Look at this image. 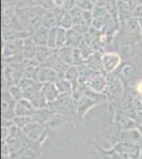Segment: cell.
I'll return each instance as SVG.
<instances>
[{"label": "cell", "mask_w": 142, "mask_h": 159, "mask_svg": "<svg viewBox=\"0 0 142 159\" xmlns=\"http://www.w3.org/2000/svg\"><path fill=\"white\" fill-rule=\"evenodd\" d=\"M22 29L32 34L43 24V17L47 10L42 6H25L15 7Z\"/></svg>", "instance_id": "obj_1"}, {"label": "cell", "mask_w": 142, "mask_h": 159, "mask_svg": "<svg viewBox=\"0 0 142 159\" xmlns=\"http://www.w3.org/2000/svg\"><path fill=\"white\" fill-rule=\"evenodd\" d=\"M115 38H119L120 46H134L142 42V34L140 22L138 19L131 18L121 21L120 29L116 34Z\"/></svg>", "instance_id": "obj_2"}, {"label": "cell", "mask_w": 142, "mask_h": 159, "mask_svg": "<svg viewBox=\"0 0 142 159\" xmlns=\"http://www.w3.org/2000/svg\"><path fill=\"white\" fill-rule=\"evenodd\" d=\"M22 40H12L4 42L2 48V61L3 64L21 63L25 60L22 54Z\"/></svg>", "instance_id": "obj_3"}, {"label": "cell", "mask_w": 142, "mask_h": 159, "mask_svg": "<svg viewBox=\"0 0 142 159\" xmlns=\"http://www.w3.org/2000/svg\"><path fill=\"white\" fill-rule=\"evenodd\" d=\"M107 78V87L105 90V97L106 100L109 102H116L121 100L124 92L123 88V81L119 78L116 72L106 73Z\"/></svg>", "instance_id": "obj_4"}, {"label": "cell", "mask_w": 142, "mask_h": 159, "mask_svg": "<svg viewBox=\"0 0 142 159\" xmlns=\"http://www.w3.org/2000/svg\"><path fill=\"white\" fill-rule=\"evenodd\" d=\"M49 108L58 114L65 115L76 109V102L72 94H59L58 98L50 105Z\"/></svg>", "instance_id": "obj_5"}, {"label": "cell", "mask_w": 142, "mask_h": 159, "mask_svg": "<svg viewBox=\"0 0 142 159\" xmlns=\"http://www.w3.org/2000/svg\"><path fill=\"white\" fill-rule=\"evenodd\" d=\"M16 100L7 89H3L1 94V117L3 120H13L15 117Z\"/></svg>", "instance_id": "obj_6"}, {"label": "cell", "mask_w": 142, "mask_h": 159, "mask_svg": "<svg viewBox=\"0 0 142 159\" xmlns=\"http://www.w3.org/2000/svg\"><path fill=\"white\" fill-rule=\"evenodd\" d=\"M22 130L27 135V137L34 142H42L47 135V127L44 124L34 121V120L30 122L25 127H24Z\"/></svg>", "instance_id": "obj_7"}, {"label": "cell", "mask_w": 142, "mask_h": 159, "mask_svg": "<svg viewBox=\"0 0 142 159\" xmlns=\"http://www.w3.org/2000/svg\"><path fill=\"white\" fill-rule=\"evenodd\" d=\"M89 92H90V89L87 87L84 93L76 101L77 114H79L81 117H83L84 115L91 108V107H94V105L100 103V100L95 99V97H94L92 94H90Z\"/></svg>", "instance_id": "obj_8"}, {"label": "cell", "mask_w": 142, "mask_h": 159, "mask_svg": "<svg viewBox=\"0 0 142 159\" xmlns=\"http://www.w3.org/2000/svg\"><path fill=\"white\" fill-rule=\"evenodd\" d=\"M102 64L105 73L115 72L121 65V56L117 52H103L102 54Z\"/></svg>", "instance_id": "obj_9"}, {"label": "cell", "mask_w": 142, "mask_h": 159, "mask_svg": "<svg viewBox=\"0 0 142 159\" xmlns=\"http://www.w3.org/2000/svg\"><path fill=\"white\" fill-rule=\"evenodd\" d=\"M21 87L22 91H24L25 99L31 100L36 93H38L43 88V83H40L39 81H36V80H31L24 78L18 84Z\"/></svg>", "instance_id": "obj_10"}, {"label": "cell", "mask_w": 142, "mask_h": 159, "mask_svg": "<svg viewBox=\"0 0 142 159\" xmlns=\"http://www.w3.org/2000/svg\"><path fill=\"white\" fill-rule=\"evenodd\" d=\"M140 147V144L125 141V142H119L118 144H116L113 147V150L120 154H124V155L128 156L131 159H139L141 153Z\"/></svg>", "instance_id": "obj_11"}, {"label": "cell", "mask_w": 142, "mask_h": 159, "mask_svg": "<svg viewBox=\"0 0 142 159\" xmlns=\"http://www.w3.org/2000/svg\"><path fill=\"white\" fill-rule=\"evenodd\" d=\"M64 75L54 68L47 65H42L38 71V81L40 83H55Z\"/></svg>", "instance_id": "obj_12"}, {"label": "cell", "mask_w": 142, "mask_h": 159, "mask_svg": "<svg viewBox=\"0 0 142 159\" xmlns=\"http://www.w3.org/2000/svg\"><path fill=\"white\" fill-rule=\"evenodd\" d=\"M64 13V10L59 7H54V9L47 10L43 17V25L48 29L54 27H59V21H61L62 15Z\"/></svg>", "instance_id": "obj_13"}, {"label": "cell", "mask_w": 142, "mask_h": 159, "mask_svg": "<svg viewBox=\"0 0 142 159\" xmlns=\"http://www.w3.org/2000/svg\"><path fill=\"white\" fill-rule=\"evenodd\" d=\"M91 91L95 93L104 94L107 87V78L106 73H97L89 80V82L86 85ZM105 96V94H104Z\"/></svg>", "instance_id": "obj_14"}, {"label": "cell", "mask_w": 142, "mask_h": 159, "mask_svg": "<svg viewBox=\"0 0 142 159\" xmlns=\"http://www.w3.org/2000/svg\"><path fill=\"white\" fill-rule=\"evenodd\" d=\"M119 75V78L122 80L124 83L131 82L136 76V66L131 61H125L121 64L120 67L115 71Z\"/></svg>", "instance_id": "obj_15"}, {"label": "cell", "mask_w": 142, "mask_h": 159, "mask_svg": "<svg viewBox=\"0 0 142 159\" xmlns=\"http://www.w3.org/2000/svg\"><path fill=\"white\" fill-rule=\"evenodd\" d=\"M36 108L32 102L28 99H21L16 102L15 106V116H25V117H33L35 114Z\"/></svg>", "instance_id": "obj_16"}, {"label": "cell", "mask_w": 142, "mask_h": 159, "mask_svg": "<svg viewBox=\"0 0 142 159\" xmlns=\"http://www.w3.org/2000/svg\"><path fill=\"white\" fill-rule=\"evenodd\" d=\"M57 52V48H50L48 46H37L35 54V61L40 65L48 63Z\"/></svg>", "instance_id": "obj_17"}, {"label": "cell", "mask_w": 142, "mask_h": 159, "mask_svg": "<svg viewBox=\"0 0 142 159\" xmlns=\"http://www.w3.org/2000/svg\"><path fill=\"white\" fill-rule=\"evenodd\" d=\"M31 33L22 29H2V40L4 42H12V40L25 39L29 37Z\"/></svg>", "instance_id": "obj_18"}, {"label": "cell", "mask_w": 142, "mask_h": 159, "mask_svg": "<svg viewBox=\"0 0 142 159\" xmlns=\"http://www.w3.org/2000/svg\"><path fill=\"white\" fill-rule=\"evenodd\" d=\"M119 141L120 142H134L137 144L142 145V135L139 132V129H126V130H121L119 134Z\"/></svg>", "instance_id": "obj_19"}, {"label": "cell", "mask_w": 142, "mask_h": 159, "mask_svg": "<svg viewBox=\"0 0 142 159\" xmlns=\"http://www.w3.org/2000/svg\"><path fill=\"white\" fill-rule=\"evenodd\" d=\"M116 125L121 130H126V129H136L138 123L134 118H131L128 115L124 114V112H120L117 117H116Z\"/></svg>", "instance_id": "obj_20"}, {"label": "cell", "mask_w": 142, "mask_h": 159, "mask_svg": "<svg viewBox=\"0 0 142 159\" xmlns=\"http://www.w3.org/2000/svg\"><path fill=\"white\" fill-rule=\"evenodd\" d=\"M42 94L50 107V105L59 97V92L56 88L55 83H43Z\"/></svg>", "instance_id": "obj_21"}, {"label": "cell", "mask_w": 142, "mask_h": 159, "mask_svg": "<svg viewBox=\"0 0 142 159\" xmlns=\"http://www.w3.org/2000/svg\"><path fill=\"white\" fill-rule=\"evenodd\" d=\"M36 49H37V45L32 39L31 35L22 40V54L25 60H35Z\"/></svg>", "instance_id": "obj_22"}, {"label": "cell", "mask_w": 142, "mask_h": 159, "mask_svg": "<svg viewBox=\"0 0 142 159\" xmlns=\"http://www.w3.org/2000/svg\"><path fill=\"white\" fill-rule=\"evenodd\" d=\"M49 30L50 29L44 27L42 25L40 27H38L32 34H31V37H32V39L34 40V43L37 46H47Z\"/></svg>", "instance_id": "obj_23"}, {"label": "cell", "mask_w": 142, "mask_h": 159, "mask_svg": "<svg viewBox=\"0 0 142 159\" xmlns=\"http://www.w3.org/2000/svg\"><path fill=\"white\" fill-rule=\"evenodd\" d=\"M55 114V111L52 110L51 108H40V109H36L35 110V114L33 115V120L40 124H44L46 126L47 123L50 121V119L53 117V115Z\"/></svg>", "instance_id": "obj_24"}, {"label": "cell", "mask_w": 142, "mask_h": 159, "mask_svg": "<svg viewBox=\"0 0 142 159\" xmlns=\"http://www.w3.org/2000/svg\"><path fill=\"white\" fill-rule=\"evenodd\" d=\"M64 78L67 79L68 81H70L73 85V91L76 90L77 87L80 86V70L77 66H69L67 68L65 74H64Z\"/></svg>", "instance_id": "obj_25"}, {"label": "cell", "mask_w": 142, "mask_h": 159, "mask_svg": "<svg viewBox=\"0 0 142 159\" xmlns=\"http://www.w3.org/2000/svg\"><path fill=\"white\" fill-rule=\"evenodd\" d=\"M83 34L79 33L76 30H74L73 28L70 30H68V34H67V45L68 47L71 48H79L80 43L83 40Z\"/></svg>", "instance_id": "obj_26"}, {"label": "cell", "mask_w": 142, "mask_h": 159, "mask_svg": "<svg viewBox=\"0 0 142 159\" xmlns=\"http://www.w3.org/2000/svg\"><path fill=\"white\" fill-rule=\"evenodd\" d=\"M55 86L57 88L59 94H72L73 93V85L70 81L65 78L59 79L55 82Z\"/></svg>", "instance_id": "obj_27"}, {"label": "cell", "mask_w": 142, "mask_h": 159, "mask_svg": "<svg viewBox=\"0 0 142 159\" xmlns=\"http://www.w3.org/2000/svg\"><path fill=\"white\" fill-rule=\"evenodd\" d=\"M10 158L12 159H34L35 153L31 148H25L17 151L15 153H12Z\"/></svg>", "instance_id": "obj_28"}, {"label": "cell", "mask_w": 142, "mask_h": 159, "mask_svg": "<svg viewBox=\"0 0 142 159\" xmlns=\"http://www.w3.org/2000/svg\"><path fill=\"white\" fill-rule=\"evenodd\" d=\"M72 53H73V48L68 47V46H65V47L57 49L58 57L61 58L64 63H66L67 65H70V66H71V61H72Z\"/></svg>", "instance_id": "obj_29"}, {"label": "cell", "mask_w": 142, "mask_h": 159, "mask_svg": "<svg viewBox=\"0 0 142 159\" xmlns=\"http://www.w3.org/2000/svg\"><path fill=\"white\" fill-rule=\"evenodd\" d=\"M65 121H66L65 115L55 112V114L53 115V117L50 119V121L47 123L46 127H47V129H57V127L61 126Z\"/></svg>", "instance_id": "obj_30"}, {"label": "cell", "mask_w": 142, "mask_h": 159, "mask_svg": "<svg viewBox=\"0 0 142 159\" xmlns=\"http://www.w3.org/2000/svg\"><path fill=\"white\" fill-rule=\"evenodd\" d=\"M67 34L68 30L64 29L62 27L57 28V34H56V48H63L67 45Z\"/></svg>", "instance_id": "obj_31"}, {"label": "cell", "mask_w": 142, "mask_h": 159, "mask_svg": "<svg viewBox=\"0 0 142 159\" xmlns=\"http://www.w3.org/2000/svg\"><path fill=\"white\" fill-rule=\"evenodd\" d=\"M59 27L64 28L66 30H70L73 28V18H72L70 12L64 11L63 15H62L61 21H59Z\"/></svg>", "instance_id": "obj_32"}, {"label": "cell", "mask_w": 142, "mask_h": 159, "mask_svg": "<svg viewBox=\"0 0 142 159\" xmlns=\"http://www.w3.org/2000/svg\"><path fill=\"white\" fill-rule=\"evenodd\" d=\"M33 121V118L32 117H25V116H15L14 119H13V122L14 124L16 125L17 127L19 129H24V127L27 126L30 122Z\"/></svg>", "instance_id": "obj_33"}, {"label": "cell", "mask_w": 142, "mask_h": 159, "mask_svg": "<svg viewBox=\"0 0 142 159\" xmlns=\"http://www.w3.org/2000/svg\"><path fill=\"white\" fill-rule=\"evenodd\" d=\"M79 49H80V51H81L82 55L84 56L85 60H87V58H88L89 56H91L95 52V51L92 49L91 47H90L88 43H87L86 42H84V40H82V43H80Z\"/></svg>", "instance_id": "obj_34"}, {"label": "cell", "mask_w": 142, "mask_h": 159, "mask_svg": "<svg viewBox=\"0 0 142 159\" xmlns=\"http://www.w3.org/2000/svg\"><path fill=\"white\" fill-rule=\"evenodd\" d=\"M7 90L10 91V93L12 94V97L16 100V101H19V100L25 98L24 91H22L21 87L18 85V84H17V85H13L11 87H9V89H7Z\"/></svg>", "instance_id": "obj_35"}, {"label": "cell", "mask_w": 142, "mask_h": 159, "mask_svg": "<svg viewBox=\"0 0 142 159\" xmlns=\"http://www.w3.org/2000/svg\"><path fill=\"white\" fill-rule=\"evenodd\" d=\"M76 7L82 11H94L95 4L91 0H76Z\"/></svg>", "instance_id": "obj_36"}, {"label": "cell", "mask_w": 142, "mask_h": 159, "mask_svg": "<svg viewBox=\"0 0 142 159\" xmlns=\"http://www.w3.org/2000/svg\"><path fill=\"white\" fill-rule=\"evenodd\" d=\"M57 28L58 27H54V28H51V29L49 30L48 42H47L48 47L56 48V34H57Z\"/></svg>", "instance_id": "obj_37"}, {"label": "cell", "mask_w": 142, "mask_h": 159, "mask_svg": "<svg viewBox=\"0 0 142 159\" xmlns=\"http://www.w3.org/2000/svg\"><path fill=\"white\" fill-rule=\"evenodd\" d=\"M82 16H83V19L85 20V22L91 27L92 22H94V11H82Z\"/></svg>", "instance_id": "obj_38"}, {"label": "cell", "mask_w": 142, "mask_h": 159, "mask_svg": "<svg viewBox=\"0 0 142 159\" xmlns=\"http://www.w3.org/2000/svg\"><path fill=\"white\" fill-rule=\"evenodd\" d=\"M76 7V0H66L63 6V10L65 12H70Z\"/></svg>", "instance_id": "obj_39"}, {"label": "cell", "mask_w": 142, "mask_h": 159, "mask_svg": "<svg viewBox=\"0 0 142 159\" xmlns=\"http://www.w3.org/2000/svg\"><path fill=\"white\" fill-rule=\"evenodd\" d=\"M106 153L110 156L109 159H131L130 157H128V156L124 155V154L118 153L117 151H115L113 148H112V152H106Z\"/></svg>", "instance_id": "obj_40"}, {"label": "cell", "mask_w": 142, "mask_h": 159, "mask_svg": "<svg viewBox=\"0 0 142 159\" xmlns=\"http://www.w3.org/2000/svg\"><path fill=\"white\" fill-rule=\"evenodd\" d=\"M133 17L138 20L142 19V4L138 6L137 7H135L133 11Z\"/></svg>", "instance_id": "obj_41"}, {"label": "cell", "mask_w": 142, "mask_h": 159, "mask_svg": "<svg viewBox=\"0 0 142 159\" xmlns=\"http://www.w3.org/2000/svg\"><path fill=\"white\" fill-rule=\"evenodd\" d=\"M65 1L66 0H53L55 7H59V9H62V10H63V6H64V3H65Z\"/></svg>", "instance_id": "obj_42"}, {"label": "cell", "mask_w": 142, "mask_h": 159, "mask_svg": "<svg viewBox=\"0 0 142 159\" xmlns=\"http://www.w3.org/2000/svg\"><path fill=\"white\" fill-rule=\"evenodd\" d=\"M137 91H138L140 94H142V81H140L138 84H137Z\"/></svg>", "instance_id": "obj_43"}, {"label": "cell", "mask_w": 142, "mask_h": 159, "mask_svg": "<svg viewBox=\"0 0 142 159\" xmlns=\"http://www.w3.org/2000/svg\"><path fill=\"white\" fill-rule=\"evenodd\" d=\"M137 129H139V132H140L141 135H142V123H139V124L137 125Z\"/></svg>", "instance_id": "obj_44"}, {"label": "cell", "mask_w": 142, "mask_h": 159, "mask_svg": "<svg viewBox=\"0 0 142 159\" xmlns=\"http://www.w3.org/2000/svg\"><path fill=\"white\" fill-rule=\"evenodd\" d=\"M139 22H140V28H141V34H142V19L139 20Z\"/></svg>", "instance_id": "obj_45"}, {"label": "cell", "mask_w": 142, "mask_h": 159, "mask_svg": "<svg viewBox=\"0 0 142 159\" xmlns=\"http://www.w3.org/2000/svg\"><path fill=\"white\" fill-rule=\"evenodd\" d=\"M91 1H92V2H94V4H97V3H98V2H99V1H100V0H91Z\"/></svg>", "instance_id": "obj_46"}, {"label": "cell", "mask_w": 142, "mask_h": 159, "mask_svg": "<svg viewBox=\"0 0 142 159\" xmlns=\"http://www.w3.org/2000/svg\"><path fill=\"white\" fill-rule=\"evenodd\" d=\"M139 159H142V150H141V153H140V156H139Z\"/></svg>", "instance_id": "obj_47"}, {"label": "cell", "mask_w": 142, "mask_h": 159, "mask_svg": "<svg viewBox=\"0 0 142 159\" xmlns=\"http://www.w3.org/2000/svg\"><path fill=\"white\" fill-rule=\"evenodd\" d=\"M9 159H12V158H9Z\"/></svg>", "instance_id": "obj_48"}]
</instances>
